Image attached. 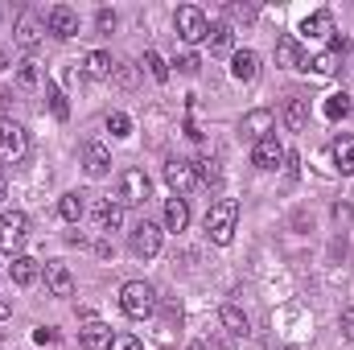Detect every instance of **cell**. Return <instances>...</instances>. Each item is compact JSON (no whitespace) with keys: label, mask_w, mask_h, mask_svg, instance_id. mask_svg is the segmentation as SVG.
I'll return each mask as SVG.
<instances>
[{"label":"cell","mask_w":354,"mask_h":350,"mask_svg":"<svg viewBox=\"0 0 354 350\" xmlns=\"http://www.w3.org/2000/svg\"><path fill=\"white\" fill-rule=\"evenodd\" d=\"M33 342H37V347H50V342H58V330H54V326H37V330H33Z\"/></svg>","instance_id":"obj_38"},{"label":"cell","mask_w":354,"mask_h":350,"mask_svg":"<svg viewBox=\"0 0 354 350\" xmlns=\"http://www.w3.org/2000/svg\"><path fill=\"white\" fill-rule=\"evenodd\" d=\"M165 181H169V190H174L177 198H185L194 185H198V174H194V161H169L165 165Z\"/></svg>","instance_id":"obj_9"},{"label":"cell","mask_w":354,"mask_h":350,"mask_svg":"<svg viewBox=\"0 0 354 350\" xmlns=\"http://www.w3.org/2000/svg\"><path fill=\"white\" fill-rule=\"evenodd\" d=\"M95 21H99V29H103V33H111V29H115V12H111V8H99V17H95Z\"/></svg>","instance_id":"obj_41"},{"label":"cell","mask_w":354,"mask_h":350,"mask_svg":"<svg viewBox=\"0 0 354 350\" xmlns=\"http://www.w3.org/2000/svg\"><path fill=\"white\" fill-rule=\"evenodd\" d=\"M227 12L235 21H256V4H227Z\"/></svg>","instance_id":"obj_37"},{"label":"cell","mask_w":354,"mask_h":350,"mask_svg":"<svg viewBox=\"0 0 354 350\" xmlns=\"http://www.w3.org/2000/svg\"><path fill=\"white\" fill-rule=\"evenodd\" d=\"M83 169H87L91 177H103L111 169V149H107L103 140H87V145H83Z\"/></svg>","instance_id":"obj_14"},{"label":"cell","mask_w":354,"mask_h":350,"mask_svg":"<svg viewBox=\"0 0 354 350\" xmlns=\"http://www.w3.org/2000/svg\"><path fill=\"white\" fill-rule=\"evenodd\" d=\"M111 350H145V347H140L136 334H115V338H111Z\"/></svg>","instance_id":"obj_36"},{"label":"cell","mask_w":354,"mask_h":350,"mask_svg":"<svg viewBox=\"0 0 354 350\" xmlns=\"http://www.w3.org/2000/svg\"><path fill=\"white\" fill-rule=\"evenodd\" d=\"M41 272H46V284H50L54 297H75V276H71L66 264L50 260V264H41Z\"/></svg>","instance_id":"obj_12"},{"label":"cell","mask_w":354,"mask_h":350,"mask_svg":"<svg viewBox=\"0 0 354 350\" xmlns=\"http://www.w3.org/2000/svg\"><path fill=\"white\" fill-rule=\"evenodd\" d=\"M8 313H12V301H8V297H4V293H0V322H4V317H8Z\"/></svg>","instance_id":"obj_42"},{"label":"cell","mask_w":354,"mask_h":350,"mask_svg":"<svg viewBox=\"0 0 354 350\" xmlns=\"http://www.w3.org/2000/svg\"><path fill=\"white\" fill-rule=\"evenodd\" d=\"M174 66L181 71V75H198V66H202V58H198V54H181V58H177Z\"/></svg>","instance_id":"obj_35"},{"label":"cell","mask_w":354,"mask_h":350,"mask_svg":"<svg viewBox=\"0 0 354 350\" xmlns=\"http://www.w3.org/2000/svg\"><path fill=\"white\" fill-rule=\"evenodd\" d=\"M25 239H29V219H25L21 210L0 214V252H4V256H21Z\"/></svg>","instance_id":"obj_5"},{"label":"cell","mask_w":354,"mask_h":350,"mask_svg":"<svg viewBox=\"0 0 354 350\" xmlns=\"http://www.w3.org/2000/svg\"><path fill=\"white\" fill-rule=\"evenodd\" d=\"M79 338H83V350H111V326H103V322H83V330H79Z\"/></svg>","instance_id":"obj_16"},{"label":"cell","mask_w":354,"mask_h":350,"mask_svg":"<svg viewBox=\"0 0 354 350\" xmlns=\"http://www.w3.org/2000/svg\"><path fill=\"white\" fill-rule=\"evenodd\" d=\"M145 66H149V75H153L157 83H169V66H165V58H161L157 50H145Z\"/></svg>","instance_id":"obj_31"},{"label":"cell","mask_w":354,"mask_h":350,"mask_svg":"<svg viewBox=\"0 0 354 350\" xmlns=\"http://www.w3.org/2000/svg\"><path fill=\"white\" fill-rule=\"evenodd\" d=\"M128 248H132V256H140V260H153V256L161 252V227H157V223H149V219H140V223L132 227V239H128Z\"/></svg>","instance_id":"obj_6"},{"label":"cell","mask_w":354,"mask_h":350,"mask_svg":"<svg viewBox=\"0 0 354 350\" xmlns=\"http://www.w3.org/2000/svg\"><path fill=\"white\" fill-rule=\"evenodd\" d=\"M0 198H4V174H0Z\"/></svg>","instance_id":"obj_44"},{"label":"cell","mask_w":354,"mask_h":350,"mask_svg":"<svg viewBox=\"0 0 354 350\" xmlns=\"http://www.w3.org/2000/svg\"><path fill=\"white\" fill-rule=\"evenodd\" d=\"M107 132H111V136H132V120H128L124 111H111V116H107Z\"/></svg>","instance_id":"obj_33"},{"label":"cell","mask_w":354,"mask_h":350,"mask_svg":"<svg viewBox=\"0 0 354 350\" xmlns=\"http://www.w3.org/2000/svg\"><path fill=\"white\" fill-rule=\"evenodd\" d=\"M206 42H210V54H231L235 33H231V25H227V21H214V25H210V33H206Z\"/></svg>","instance_id":"obj_26"},{"label":"cell","mask_w":354,"mask_h":350,"mask_svg":"<svg viewBox=\"0 0 354 350\" xmlns=\"http://www.w3.org/2000/svg\"><path fill=\"white\" fill-rule=\"evenodd\" d=\"M330 157H334V169L338 174H354V136H338L334 145H330Z\"/></svg>","instance_id":"obj_20"},{"label":"cell","mask_w":354,"mask_h":350,"mask_svg":"<svg viewBox=\"0 0 354 350\" xmlns=\"http://www.w3.org/2000/svg\"><path fill=\"white\" fill-rule=\"evenodd\" d=\"M276 62L280 66H288V71H301V62H305V54H301V46H297V37H280L276 42Z\"/></svg>","instance_id":"obj_23"},{"label":"cell","mask_w":354,"mask_h":350,"mask_svg":"<svg viewBox=\"0 0 354 350\" xmlns=\"http://www.w3.org/2000/svg\"><path fill=\"white\" fill-rule=\"evenodd\" d=\"M111 79H115L120 87H136V66H128V62H115V71H111Z\"/></svg>","instance_id":"obj_34"},{"label":"cell","mask_w":354,"mask_h":350,"mask_svg":"<svg viewBox=\"0 0 354 350\" xmlns=\"http://www.w3.org/2000/svg\"><path fill=\"white\" fill-rule=\"evenodd\" d=\"M95 223H99V231H115L124 223V206L115 198H99L95 202Z\"/></svg>","instance_id":"obj_17"},{"label":"cell","mask_w":354,"mask_h":350,"mask_svg":"<svg viewBox=\"0 0 354 350\" xmlns=\"http://www.w3.org/2000/svg\"><path fill=\"white\" fill-rule=\"evenodd\" d=\"M17 83H21V87H33V83H37V71H33V62H21V71H17Z\"/></svg>","instance_id":"obj_39"},{"label":"cell","mask_w":354,"mask_h":350,"mask_svg":"<svg viewBox=\"0 0 354 350\" xmlns=\"http://www.w3.org/2000/svg\"><path fill=\"white\" fill-rule=\"evenodd\" d=\"M235 227H239V202H235V198H218V202L210 206V214H206V235H210V243L227 248V243L235 239Z\"/></svg>","instance_id":"obj_1"},{"label":"cell","mask_w":354,"mask_h":350,"mask_svg":"<svg viewBox=\"0 0 354 350\" xmlns=\"http://www.w3.org/2000/svg\"><path fill=\"white\" fill-rule=\"evenodd\" d=\"M239 136H248L252 145H260L264 136H272V111H268V107H256V111H248V116L239 120Z\"/></svg>","instance_id":"obj_10"},{"label":"cell","mask_w":354,"mask_h":350,"mask_svg":"<svg viewBox=\"0 0 354 350\" xmlns=\"http://www.w3.org/2000/svg\"><path fill=\"white\" fill-rule=\"evenodd\" d=\"M111 71H115V62H111V54H103V50H91L87 58H83V75H87V79H111Z\"/></svg>","instance_id":"obj_24"},{"label":"cell","mask_w":354,"mask_h":350,"mask_svg":"<svg viewBox=\"0 0 354 350\" xmlns=\"http://www.w3.org/2000/svg\"><path fill=\"white\" fill-rule=\"evenodd\" d=\"M301 33L305 37H334V17L322 8V12H309L305 21H301Z\"/></svg>","instance_id":"obj_22"},{"label":"cell","mask_w":354,"mask_h":350,"mask_svg":"<svg viewBox=\"0 0 354 350\" xmlns=\"http://www.w3.org/2000/svg\"><path fill=\"white\" fill-rule=\"evenodd\" d=\"M120 309H124L128 317H136V322L153 317V309H157V293H153V284H149V280H128V284L120 288Z\"/></svg>","instance_id":"obj_2"},{"label":"cell","mask_w":354,"mask_h":350,"mask_svg":"<svg viewBox=\"0 0 354 350\" xmlns=\"http://www.w3.org/2000/svg\"><path fill=\"white\" fill-rule=\"evenodd\" d=\"M194 174H198L202 185H218V181H223V165H218L214 157H198V161H194Z\"/></svg>","instance_id":"obj_29"},{"label":"cell","mask_w":354,"mask_h":350,"mask_svg":"<svg viewBox=\"0 0 354 350\" xmlns=\"http://www.w3.org/2000/svg\"><path fill=\"white\" fill-rule=\"evenodd\" d=\"M46 99H50V107H54V116H58V120H66V116H71V103H66V95L58 91V83H46Z\"/></svg>","instance_id":"obj_32"},{"label":"cell","mask_w":354,"mask_h":350,"mask_svg":"<svg viewBox=\"0 0 354 350\" xmlns=\"http://www.w3.org/2000/svg\"><path fill=\"white\" fill-rule=\"evenodd\" d=\"M46 29H50L54 37H62V42H66V37H75V33H79V12H75L71 4H54V8L46 12Z\"/></svg>","instance_id":"obj_7"},{"label":"cell","mask_w":354,"mask_h":350,"mask_svg":"<svg viewBox=\"0 0 354 350\" xmlns=\"http://www.w3.org/2000/svg\"><path fill=\"white\" fill-rule=\"evenodd\" d=\"M284 124H288L292 132H301V128L309 124V99H305V95H288V99H284Z\"/></svg>","instance_id":"obj_19"},{"label":"cell","mask_w":354,"mask_h":350,"mask_svg":"<svg viewBox=\"0 0 354 350\" xmlns=\"http://www.w3.org/2000/svg\"><path fill=\"white\" fill-rule=\"evenodd\" d=\"M284 157H288V153H284V145H280L276 136H264V140L252 149V165H256V169H280Z\"/></svg>","instance_id":"obj_13"},{"label":"cell","mask_w":354,"mask_h":350,"mask_svg":"<svg viewBox=\"0 0 354 350\" xmlns=\"http://www.w3.org/2000/svg\"><path fill=\"white\" fill-rule=\"evenodd\" d=\"M338 326H342V334H346V338L354 342V305H346V309H342V317H338Z\"/></svg>","instance_id":"obj_40"},{"label":"cell","mask_w":354,"mask_h":350,"mask_svg":"<svg viewBox=\"0 0 354 350\" xmlns=\"http://www.w3.org/2000/svg\"><path fill=\"white\" fill-rule=\"evenodd\" d=\"M231 75H235L239 83H252V79L260 75V54H256V50H235V54H231Z\"/></svg>","instance_id":"obj_15"},{"label":"cell","mask_w":354,"mask_h":350,"mask_svg":"<svg viewBox=\"0 0 354 350\" xmlns=\"http://www.w3.org/2000/svg\"><path fill=\"white\" fill-rule=\"evenodd\" d=\"M174 25H177V37H181L185 46H198V42H206V33H210L206 12H202V8H194V4H181V8H177Z\"/></svg>","instance_id":"obj_4"},{"label":"cell","mask_w":354,"mask_h":350,"mask_svg":"<svg viewBox=\"0 0 354 350\" xmlns=\"http://www.w3.org/2000/svg\"><path fill=\"white\" fill-rule=\"evenodd\" d=\"M351 95L346 91H338V95H330L326 103H322V111H326V120H342V116H351Z\"/></svg>","instance_id":"obj_30"},{"label":"cell","mask_w":354,"mask_h":350,"mask_svg":"<svg viewBox=\"0 0 354 350\" xmlns=\"http://www.w3.org/2000/svg\"><path fill=\"white\" fill-rule=\"evenodd\" d=\"M12 42H17L25 54H33V50L41 46V21H37L33 12H21V17H17V33H12Z\"/></svg>","instance_id":"obj_11"},{"label":"cell","mask_w":354,"mask_h":350,"mask_svg":"<svg viewBox=\"0 0 354 350\" xmlns=\"http://www.w3.org/2000/svg\"><path fill=\"white\" fill-rule=\"evenodd\" d=\"M165 227H169V231H185V227H189V202H185V198H169V202H165Z\"/></svg>","instance_id":"obj_25"},{"label":"cell","mask_w":354,"mask_h":350,"mask_svg":"<svg viewBox=\"0 0 354 350\" xmlns=\"http://www.w3.org/2000/svg\"><path fill=\"white\" fill-rule=\"evenodd\" d=\"M338 62H342V54H338V50H322V54H313V58H305V62H301V71H313V75H322V79H330V75L338 71Z\"/></svg>","instance_id":"obj_21"},{"label":"cell","mask_w":354,"mask_h":350,"mask_svg":"<svg viewBox=\"0 0 354 350\" xmlns=\"http://www.w3.org/2000/svg\"><path fill=\"white\" fill-rule=\"evenodd\" d=\"M8 276H12V284L29 288V284L41 276V264L33 260V256H12V264H8Z\"/></svg>","instance_id":"obj_18"},{"label":"cell","mask_w":354,"mask_h":350,"mask_svg":"<svg viewBox=\"0 0 354 350\" xmlns=\"http://www.w3.org/2000/svg\"><path fill=\"white\" fill-rule=\"evenodd\" d=\"M218 317H223L227 334H235V338H243V334H248V313H243L239 305H223V309H218Z\"/></svg>","instance_id":"obj_28"},{"label":"cell","mask_w":354,"mask_h":350,"mask_svg":"<svg viewBox=\"0 0 354 350\" xmlns=\"http://www.w3.org/2000/svg\"><path fill=\"white\" fill-rule=\"evenodd\" d=\"M25 149H29L25 128L12 124V120H0V157L4 161H17V157H25Z\"/></svg>","instance_id":"obj_8"},{"label":"cell","mask_w":354,"mask_h":350,"mask_svg":"<svg viewBox=\"0 0 354 350\" xmlns=\"http://www.w3.org/2000/svg\"><path fill=\"white\" fill-rule=\"evenodd\" d=\"M149 194H153V181H149L145 169H124L120 181H115V202L120 206H145Z\"/></svg>","instance_id":"obj_3"},{"label":"cell","mask_w":354,"mask_h":350,"mask_svg":"<svg viewBox=\"0 0 354 350\" xmlns=\"http://www.w3.org/2000/svg\"><path fill=\"white\" fill-rule=\"evenodd\" d=\"M189 350H210V342H194Z\"/></svg>","instance_id":"obj_43"},{"label":"cell","mask_w":354,"mask_h":350,"mask_svg":"<svg viewBox=\"0 0 354 350\" xmlns=\"http://www.w3.org/2000/svg\"><path fill=\"white\" fill-rule=\"evenodd\" d=\"M83 210H87V194H79V190L62 194V202H58V214H62L66 223H79V219H83Z\"/></svg>","instance_id":"obj_27"}]
</instances>
